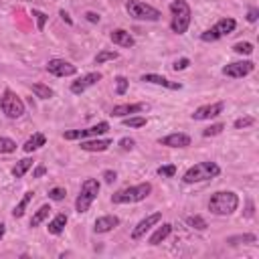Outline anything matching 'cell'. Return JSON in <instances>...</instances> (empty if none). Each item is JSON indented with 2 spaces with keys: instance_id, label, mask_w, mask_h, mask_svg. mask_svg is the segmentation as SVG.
<instances>
[{
  "instance_id": "obj_37",
  "label": "cell",
  "mask_w": 259,
  "mask_h": 259,
  "mask_svg": "<svg viewBox=\"0 0 259 259\" xmlns=\"http://www.w3.org/2000/svg\"><path fill=\"white\" fill-rule=\"evenodd\" d=\"M65 196H67V190L61 188V186H55V188L49 190V198H51V200H63Z\"/></svg>"
},
{
  "instance_id": "obj_18",
  "label": "cell",
  "mask_w": 259,
  "mask_h": 259,
  "mask_svg": "<svg viewBox=\"0 0 259 259\" xmlns=\"http://www.w3.org/2000/svg\"><path fill=\"white\" fill-rule=\"evenodd\" d=\"M140 81L152 83V85H162V87H166V89H180V87H182L180 83L170 81V79H166V77H162V75H156V73H146V75L140 77Z\"/></svg>"
},
{
  "instance_id": "obj_40",
  "label": "cell",
  "mask_w": 259,
  "mask_h": 259,
  "mask_svg": "<svg viewBox=\"0 0 259 259\" xmlns=\"http://www.w3.org/2000/svg\"><path fill=\"white\" fill-rule=\"evenodd\" d=\"M253 124H255L253 118H239V120L235 122V128L241 130V128H247V126H253Z\"/></svg>"
},
{
  "instance_id": "obj_33",
  "label": "cell",
  "mask_w": 259,
  "mask_h": 259,
  "mask_svg": "<svg viewBox=\"0 0 259 259\" xmlns=\"http://www.w3.org/2000/svg\"><path fill=\"white\" fill-rule=\"evenodd\" d=\"M233 51L237 55H251L253 53V45L251 43H237V45H233Z\"/></svg>"
},
{
  "instance_id": "obj_15",
  "label": "cell",
  "mask_w": 259,
  "mask_h": 259,
  "mask_svg": "<svg viewBox=\"0 0 259 259\" xmlns=\"http://www.w3.org/2000/svg\"><path fill=\"white\" fill-rule=\"evenodd\" d=\"M158 144L168 146V148H186V146H190V136L182 134V132H174V134H168L166 138H160Z\"/></svg>"
},
{
  "instance_id": "obj_34",
  "label": "cell",
  "mask_w": 259,
  "mask_h": 259,
  "mask_svg": "<svg viewBox=\"0 0 259 259\" xmlns=\"http://www.w3.org/2000/svg\"><path fill=\"white\" fill-rule=\"evenodd\" d=\"M128 85H130V81H128L124 75H118V77H116V93H118V95H126Z\"/></svg>"
},
{
  "instance_id": "obj_43",
  "label": "cell",
  "mask_w": 259,
  "mask_h": 259,
  "mask_svg": "<svg viewBox=\"0 0 259 259\" xmlns=\"http://www.w3.org/2000/svg\"><path fill=\"white\" fill-rule=\"evenodd\" d=\"M257 17H259V11H257V9H251V11H249V15H247V21H249V23H255V21H257Z\"/></svg>"
},
{
  "instance_id": "obj_12",
  "label": "cell",
  "mask_w": 259,
  "mask_h": 259,
  "mask_svg": "<svg viewBox=\"0 0 259 259\" xmlns=\"http://www.w3.org/2000/svg\"><path fill=\"white\" fill-rule=\"evenodd\" d=\"M225 110V103L223 101H217V103H209V106H200L198 110H194L192 114V120L196 122H202V120H211V118H217L221 116Z\"/></svg>"
},
{
  "instance_id": "obj_11",
  "label": "cell",
  "mask_w": 259,
  "mask_h": 259,
  "mask_svg": "<svg viewBox=\"0 0 259 259\" xmlns=\"http://www.w3.org/2000/svg\"><path fill=\"white\" fill-rule=\"evenodd\" d=\"M253 69H255L253 61H237V63L225 65L223 67V75L233 77V79H241V77H247L249 73H253Z\"/></svg>"
},
{
  "instance_id": "obj_25",
  "label": "cell",
  "mask_w": 259,
  "mask_h": 259,
  "mask_svg": "<svg viewBox=\"0 0 259 259\" xmlns=\"http://www.w3.org/2000/svg\"><path fill=\"white\" fill-rule=\"evenodd\" d=\"M31 168H33V160H31V158H23V160H19V162L15 164L13 176H15V178H23Z\"/></svg>"
},
{
  "instance_id": "obj_36",
  "label": "cell",
  "mask_w": 259,
  "mask_h": 259,
  "mask_svg": "<svg viewBox=\"0 0 259 259\" xmlns=\"http://www.w3.org/2000/svg\"><path fill=\"white\" fill-rule=\"evenodd\" d=\"M156 172H158V176H162V178H172V176L176 174V166H174V164H166V166H160Z\"/></svg>"
},
{
  "instance_id": "obj_1",
  "label": "cell",
  "mask_w": 259,
  "mask_h": 259,
  "mask_svg": "<svg viewBox=\"0 0 259 259\" xmlns=\"http://www.w3.org/2000/svg\"><path fill=\"white\" fill-rule=\"evenodd\" d=\"M237 206H239V196L231 190H219L209 200V211L215 213V215H221V217H227V215L235 213Z\"/></svg>"
},
{
  "instance_id": "obj_9",
  "label": "cell",
  "mask_w": 259,
  "mask_h": 259,
  "mask_svg": "<svg viewBox=\"0 0 259 259\" xmlns=\"http://www.w3.org/2000/svg\"><path fill=\"white\" fill-rule=\"evenodd\" d=\"M110 130V124L108 122H99L97 126H91V128H85V130H71V132H65L63 138L65 140H83V138H97L101 134H106Z\"/></svg>"
},
{
  "instance_id": "obj_6",
  "label": "cell",
  "mask_w": 259,
  "mask_h": 259,
  "mask_svg": "<svg viewBox=\"0 0 259 259\" xmlns=\"http://www.w3.org/2000/svg\"><path fill=\"white\" fill-rule=\"evenodd\" d=\"M0 108H3V112L7 114V118L11 120H17V118H23L25 114V101L13 91V89H5L3 97H0Z\"/></svg>"
},
{
  "instance_id": "obj_41",
  "label": "cell",
  "mask_w": 259,
  "mask_h": 259,
  "mask_svg": "<svg viewBox=\"0 0 259 259\" xmlns=\"http://www.w3.org/2000/svg\"><path fill=\"white\" fill-rule=\"evenodd\" d=\"M134 146H136V142H134L132 138H122V140H120V148H122V150H126V152H128V150H132Z\"/></svg>"
},
{
  "instance_id": "obj_38",
  "label": "cell",
  "mask_w": 259,
  "mask_h": 259,
  "mask_svg": "<svg viewBox=\"0 0 259 259\" xmlns=\"http://www.w3.org/2000/svg\"><path fill=\"white\" fill-rule=\"evenodd\" d=\"M33 17L37 19V29H39V31H43V29H45V25H47V21H49V17H47L45 13H41V11H33Z\"/></svg>"
},
{
  "instance_id": "obj_22",
  "label": "cell",
  "mask_w": 259,
  "mask_h": 259,
  "mask_svg": "<svg viewBox=\"0 0 259 259\" xmlns=\"http://www.w3.org/2000/svg\"><path fill=\"white\" fill-rule=\"evenodd\" d=\"M170 233H172V225H170V223L160 225L156 231H154V235L150 237V245H160V243H162Z\"/></svg>"
},
{
  "instance_id": "obj_17",
  "label": "cell",
  "mask_w": 259,
  "mask_h": 259,
  "mask_svg": "<svg viewBox=\"0 0 259 259\" xmlns=\"http://www.w3.org/2000/svg\"><path fill=\"white\" fill-rule=\"evenodd\" d=\"M118 225H120V217H116V215H103V217H99V219L95 221L93 231H95V233H110V231H114Z\"/></svg>"
},
{
  "instance_id": "obj_20",
  "label": "cell",
  "mask_w": 259,
  "mask_h": 259,
  "mask_svg": "<svg viewBox=\"0 0 259 259\" xmlns=\"http://www.w3.org/2000/svg\"><path fill=\"white\" fill-rule=\"evenodd\" d=\"M81 150H85V152H106L110 146H112V140H87V142H83L81 140Z\"/></svg>"
},
{
  "instance_id": "obj_23",
  "label": "cell",
  "mask_w": 259,
  "mask_h": 259,
  "mask_svg": "<svg viewBox=\"0 0 259 259\" xmlns=\"http://www.w3.org/2000/svg\"><path fill=\"white\" fill-rule=\"evenodd\" d=\"M65 225H67V215H65V213H59L53 221L49 223V227H47V229H49V233H51V235H61V233H63V229H65Z\"/></svg>"
},
{
  "instance_id": "obj_47",
  "label": "cell",
  "mask_w": 259,
  "mask_h": 259,
  "mask_svg": "<svg viewBox=\"0 0 259 259\" xmlns=\"http://www.w3.org/2000/svg\"><path fill=\"white\" fill-rule=\"evenodd\" d=\"M5 233H7V225H5V223H0V239L5 237Z\"/></svg>"
},
{
  "instance_id": "obj_4",
  "label": "cell",
  "mask_w": 259,
  "mask_h": 259,
  "mask_svg": "<svg viewBox=\"0 0 259 259\" xmlns=\"http://www.w3.org/2000/svg\"><path fill=\"white\" fill-rule=\"evenodd\" d=\"M152 192V184L150 182H142L136 186H128L124 190H118L116 194H112V202L114 204H126V202H140L146 196H150Z\"/></svg>"
},
{
  "instance_id": "obj_44",
  "label": "cell",
  "mask_w": 259,
  "mask_h": 259,
  "mask_svg": "<svg viewBox=\"0 0 259 259\" xmlns=\"http://www.w3.org/2000/svg\"><path fill=\"white\" fill-rule=\"evenodd\" d=\"M85 19H87L89 23H99V15H97V13H91V11L85 13Z\"/></svg>"
},
{
  "instance_id": "obj_16",
  "label": "cell",
  "mask_w": 259,
  "mask_h": 259,
  "mask_svg": "<svg viewBox=\"0 0 259 259\" xmlns=\"http://www.w3.org/2000/svg\"><path fill=\"white\" fill-rule=\"evenodd\" d=\"M146 110V103H122V106H114L112 116L116 118H128L132 114H140Z\"/></svg>"
},
{
  "instance_id": "obj_3",
  "label": "cell",
  "mask_w": 259,
  "mask_h": 259,
  "mask_svg": "<svg viewBox=\"0 0 259 259\" xmlns=\"http://www.w3.org/2000/svg\"><path fill=\"white\" fill-rule=\"evenodd\" d=\"M170 15H172V21H170V29L176 33V35H184L188 31V25H190V7L184 3V0H174L170 5Z\"/></svg>"
},
{
  "instance_id": "obj_39",
  "label": "cell",
  "mask_w": 259,
  "mask_h": 259,
  "mask_svg": "<svg viewBox=\"0 0 259 259\" xmlns=\"http://www.w3.org/2000/svg\"><path fill=\"white\" fill-rule=\"evenodd\" d=\"M190 65V59H186V57H182V59H178V61H174V65H172V69L174 71H184L186 67Z\"/></svg>"
},
{
  "instance_id": "obj_24",
  "label": "cell",
  "mask_w": 259,
  "mask_h": 259,
  "mask_svg": "<svg viewBox=\"0 0 259 259\" xmlns=\"http://www.w3.org/2000/svg\"><path fill=\"white\" fill-rule=\"evenodd\" d=\"M33 196H35V192L33 190H29V192H25V196L21 198V202L15 206V209H13V217L15 219H21L23 215H25V211H27V206H29V202L33 200Z\"/></svg>"
},
{
  "instance_id": "obj_29",
  "label": "cell",
  "mask_w": 259,
  "mask_h": 259,
  "mask_svg": "<svg viewBox=\"0 0 259 259\" xmlns=\"http://www.w3.org/2000/svg\"><path fill=\"white\" fill-rule=\"evenodd\" d=\"M186 225L188 227H192V229H196V231H204L206 227V221L202 219V217H198V215H192V217H186Z\"/></svg>"
},
{
  "instance_id": "obj_31",
  "label": "cell",
  "mask_w": 259,
  "mask_h": 259,
  "mask_svg": "<svg viewBox=\"0 0 259 259\" xmlns=\"http://www.w3.org/2000/svg\"><path fill=\"white\" fill-rule=\"evenodd\" d=\"M124 126H126V128H144V126H146V118H142V116L124 118Z\"/></svg>"
},
{
  "instance_id": "obj_45",
  "label": "cell",
  "mask_w": 259,
  "mask_h": 259,
  "mask_svg": "<svg viewBox=\"0 0 259 259\" xmlns=\"http://www.w3.org/2000/svg\"><path fill=\"white\" fill-rule=\"evenodd\" d=\"M45 172H47V168H45V166H37V170H35V178H41Z\"/></svg>"
},
{
  "instance_id": "obj_10",
  "label": "cell",
  "mask_w": 259,
  "mask_h": 259,
  "mask_svg": "<svg viewBox=\"0 0 259 259\" xmlns=\"http://www.w3.org/2000/svg\"><path fill=\"white\" fill-rule=\"evenodd\" d=\"M47 71L51 75H55V77H71L77 73V67L65 59H51L47 63Z\"/></svg>"
},
{
  "instance_id": "obj_35",
  "label": "cell",
  "mask_w": 259,
  "mask_h": 259,
  "mask_svg": "<svg viewBox=\"0 0 259 259\" xmlns=\"http://www.w3.org/2000/svg\"><path fill=\"white\" fill-rule=\"evenodd\" d=\"M223 130H225V126H223V124H215V126L204 128V130H202V136H204V138H213V136H219Z\"/></svg>"
},
{
  "instance_id": "obj_32",
  "label": "cell",
  "mask_w": 259,
  "mask_h": 259,
  "mask_svg": "<svg viewBox=\"0 0 259 259\" xmlns=\"http://www.w3.org/2000/svg\"><path fill=\"white\" fill-rule=\"evenodd\" d=\"M257 241V237L255 235H237V237H229L227 239V243H231V245H237V243H255Z\"/></svg>"
},
{
  "instance_id": "obj_7",
  "label": "cell",
  "mask_w": 259,
  "mask_h": 259,
  "mask_svg": "<svg viewBox=\"0 0 259 259\" xmlns=\"http://www.w3.org/2000/svg\"><path fill=\"white\" fill-rule=\"evenodd\" d=\"M126 11L136 21H160V17H162V13L158 9H154L146 3H140V0H128Z\"/></svg>"
},
{
  "instance_id": "obj_5",
  "label": "cell",
  "mask_w": 259,
  "mask_h": 259,
  "mask_svg": "<svg viewBox=\"0 0 259 259\" xmlns=\"http://www.w3.org/2000/svg\"><path fill=\"white\" fill-rule=\"evenodd\" d=\"M97 194H99V182H97L95 178L83 180L81 190H79V196H77V200H75V211H77L79 215L87 213L89 206H91V202L97 198Z\"/></svg>"
},
{
  "instance_id": "obj_13",
  "label": "cell",
  "mask_w": 259,
  "mask_h": 259,
  "mask_svg": "<svg viewBox=\"0 0 259 259\" xmlns=\"http://www.w3.org/2000/svg\"><path fill=\"white\" fill-rule=\"evenodd\" d=\"M162 221V213H152V215H148L146 219H142L136 227H134V231H132V239L134 241H138L140 237H144L146 235V231H150L154 225H158Z\"/></svg>"
},
{
  "instance_id": "obj_46",
  "label": "cell",
  "mask_w": 259,
  "mask_h": 259,
  "mask_svg": "<svg viewBox=\"0 0 259 259\" xmlns=\"http://www.w3.org/2000/svg\"><path fill=\"white\" fill-rule=\"evenodd\" d=\"M61 19H63V21H65L67 25H71V19H69V15H67L65 11H61Z\"/></svg>"
},
{
  "instance_id": "obj_19",
  "label": "cell",
  "mask_w": 259,
  "mask_h": 259,
  "mask_svg": "<svg viewBox=\"0 0 259 259\" xmlns=\"http://www.w3.org/2000/svg\"><path fill=\"white\" fill-rule=\"evenodd\" d=\"M110 39H112V43H114V45L124 47V49H130V47H134V45H136L134 37H132L128 31H124V29H116V31L110 35Z\"/></svg>"
},
{
  "instance_id": "obj_42",
  "label": "cell",
  "mask_w": 259,
  "mask_h": 259,
  "mask_svg": "<svg viewBox=\"0 0 259 259\" xmlns=\"http://www.w3.org/2000/svg\"><path fill=\"white\" fill-rule=\"evenodd\" d=\"M103 180H106L108 184H114L118 180V174L114 170H106V172H103Z\"/></svg>"
},
{
  "instance_id": "obj_27",
  "label": "cell",
  "mask_w": 259,
  "mask_h": 259,
  "mask_svg": "<svg viewBox=\"0 0 259 259\" xmlns=\"http://www.w3.org/2000/svg\"><path fill=\"white\" fill-rule=\"evenodd\" d=\"M49 213H51V206H49V204H43L41 209L33 215V219H31V227H33V229H35V227H39V225L49 217Z\"/></svg>"
},
{
  "instance_id": "obj_21",
  "label": "cell",
  "mask_w": 259,
  "mask_h": 259,
  "mask_svg": "<svg viewBox=\"0 0 259 259\" xmlns=\"http://www.w3.org/2000/svg\"><path fill=\"white\" fill-rule=\"evenodd\" d=\"M47 144V138H45V134H41V132H37V134H33L27 142H25V146H23V150L27 152V154H31V152H35V150H39L41 146H45Z\"/></svg>"
},
{
  "instance_id": "obj_14",
  "label": "cell",
  "mask_w": 259,
  "mask_h": 259,
  "mask_svg": "<svg viewBox=\"0 0 259 259\" xmlns=\"http://www.w3.org/2000/svg\"><path fill=\"white\" fill-rule=\"evenodd\" d=\"M97 81H101V73H99V71H95V73H87V75H83L81 79H77V81H73V83H71V93L79 95V93H83L85 89L93 87Z\"/></svg>"
},
{
  "instance_id": "obj_2",
  "label": "cell",
  "mask_w": 259,
  "mask_h": 259,
  "mask_svg": "<svg viewBox=\"0 0 259 259\" xmlns=\"http://www.w3.org/2000/svg\"><path fill=\"white\" fill-rule=\"evenodd\" d=\"M219 174H221L219 164H215V162L209 160V162H198V164L190 166V168L184 172L182 180H184L186 184H194V182H202V180L215 178V176H219Z\"/></svg>"
},
{
  "instance_id": "obj_48",
  "label": "cell",
  "mask_w": 259,
  "mask_h": 259,
  "mask_svg": "<svg viewBox=\"0 0 259 259\" xmlns=\"http://www.w3.org/2000/svg\"><path fill=\"white\" fill-rule=\"evenodd\" d=\"M21 3H29V0H21Z\"/></svg>"
},
{
  "instance_id": "obj_8",
  "label": "cell",
  "mask_w": 259,
  "mask_h": 259,
  "mask_svg": "<svg viewBox=\"0 0 259 259\" xmlns=\"http://www.w3.org/2000/svg\"><path fill=\"white\" fill-rule=\"evenodd\" d=\"M235 29H237V21H235V19H223V21H219L215 27H211L209 31H204V33L200 35V41H204V43H215V41H219V39L231 35Z\"/></svg>"
},
{
  "instance_id": "obj_30",
  "label": "cell",
  "mask_w": 259,
  "mask_h": 259,
  "mask_svg": "<svg viewBox=\"0 0 259 259\" xmlns=\"http://www.w3.org/2000/svg\"><path fill=\"white\" fill-rule=\"evenodd\" d=\"M13 152H17V142L0 136V154H13Z\"/></svg>"
},
{
  "instance_id": "obj_28",
  "label": "cell",
  "mask_w": 259,
  "mask_h": 259,
  "mask_svg": "<svg viewBox=\"0 0 259 259\" xmlns=\"http://www.w3.org/2000/svg\"><path fill=\"white\" fill-rule=\"evenodd\" d=\"M118 57H120L118 51H101V53H97V57H95V65H101L106 61H116Z\"/></svg>"
},
{
  "instance_id": "obj_26",
  "label": "cell",
  "mask_w": 259,
  "mask_h": 259,
  "mask_svg": "<svg viewBox=\"0 0 259 259\" xmlns=\"http://www.w3.org/2000/svg\"><path fill=\"white\" fill-rule=\"evenodd\" d=\"M33 93L39 97V99H51L55 95V91L51 89L49 85H43V83H33Z\"/></svg>"
}]
</instances>
